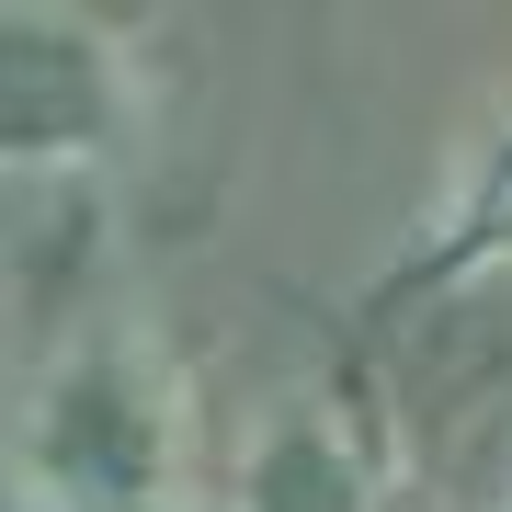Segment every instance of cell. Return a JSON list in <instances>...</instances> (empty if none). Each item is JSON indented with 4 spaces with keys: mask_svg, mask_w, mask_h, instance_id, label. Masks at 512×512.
Wrapping results in <instances>:
<instances>
[{
    "mask_svg": "<svg viewBox=\"0 0 512 512\" xmlns=\"http://www.w3.org/2000/svg\"><path fill=\"white\" fill-rule=\"evenodd\" d=\"M23 512H205L194 387L148 330H92L35 376L12 421Z\"/></svg>",
    "mask_w": 512,
    "mask_h": 512,
    "instance_id": "6da1fadb",
    "label": "cell"
},
{
    "mask_svg": "<svg viewBox=\"0 0 512 512\" xmlns=\"http://www.w3.org/2000/svg\"><path fill=\"white\" fill-rule=\"evenodd\" d=\"M148 137V57L92 0H0V183L114 171Z\"/></svg>",
    "mask_w": 512,
    "mask_h": 512,
    "instance_id": "7a4b0ae2",
    "label": "cell"
},
{
    "mask_svg": "<svg viewBox=\"0 0 512 512\" xmlns=\"http://www.w3.org/2000/svg\"><path fill=\"white\" fill-rule=\"evenodd\" d=\"M501 262H512V126L456 171V194H444L433 217L410 228V251L376 274L365 308H376V319L433 308V296H456V285H478V274H501Z\"/></svg>",
    "mask_w": 512,
    "mask_h": 512,
    "instance_id": "3957f363",
    "label": "cell"
},
{
    "mask_svg": "<svg viewBox=\"0 0 512 512\" xmlns=\"http://www.w3.org/2000/svg\"><path fill=\"white\" fill-rule=\"evenodd\" d=\"M228 512H387V490H376V456L353 444V421L296 410V421H274L251 444Z\"/></svg>",
    "mask_w": 512,
    "mask_h": 512,
    "instance_id": "277c9868",
    "label": "cell"
}]
</instances>
